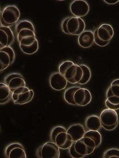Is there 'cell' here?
Returning a JSON list of instances; mask_svg holds the SVG:
<instances>
[{
  "mask_svg": "<svg viewBox=\"0 0 119 158\" xmlns=\"http://www.w3.org/2000/svg\"><path fill=\"white\" fill-rule=\"evenodd\" d=\"M59 72L68 82L72 84H78L83 75V70L79 65L69 60L64 62L60 65Z\"/></svg>",
  "mask_w": 119,
  "mask_h": 158,
  "instance_id": "6da1fadb",
  "label": "cell"
},
{
  "mask_svg": "<svg viewBox=\"0 0 119 158\" xmlns=\"http://www.w3.org/2000/svg\"><path fill=\"white\" fill-rule=\"evenodd\" d=\"M71 147L77 154V158H82L91 154L99 146L94 139L85 135L82 139L73 142Z\"/></svg>",
  "mask_w": 119,
  "mask_h": 158,
  "instance_id": "7a4b0ae2",
  "label": "cell"
},
{
  "mask_svg": "<svg viewBox=\"0 0 119 158\" xmlns=\"http://www.w3.org/2000/svg\"><path fill=\"white\" fill-rule=\"evenodd\" d=\"M51 138L52 142L61 149H68L73 143L67 130L62 126L56 127L52 129Z\"/></svg>",
  "mask_w": 119,
  "mask_h": 158,
  "instance_id": "3957f363",
  "label": "cell"
},
{
  "mask_svg": "<svg viewBox=\"0 0 119 158\" xmlns=\"http://www.w3.org/2000/svg\"><path fill=\"white\" fill-rule=\"evenodd\" d=\"M86 27L83 20L76 16L66 18L62 23V29L65 33L75 36H79L84 31Z\"/></svg>",
  "mask_w": 119,
  "mask_h": 158,
  "instance_id": "277c9868",
  "label": "cell"
},
{
  "mask_svg": "<svg viewBox=\"0 0 119 158\" xmlns=\"http://www.w3.org/2000/svg\"><path fill=\"white\" fill-rule=\"evenodd\" d=\"M20 16V13L17 7L15 5H9L6 7L1 13L0 20L1 26H12L18 22Z\"/></svg>",
  "mask_w": 119,
  "mask_h": 158,
  "instance_id": "5b68a950",
  "label": "cell"
},
{
  "mask_svg": "<svg viewBox=\"0 0 119 158\" xmlns=\"http://www.w3.org/2000/svg\"><path fill=\"white\" fill-rule=\"evenodd\" d=\"M34 93L26 86L15 90L12 94V98L15 104L23 105L30 102L33 98Z\"/></svg>",
  "mask_w": 119,
  "mask_h": 158,
  "instance_id": "8992f818",
  "label": "cell"
},
{
  "mask_svg": "<svg viewBox=\"0 0 119 158\" xmlns=\"http://www.w3.org/2000/svg\"><path fill=\"white\" fill-rule=\"evenodd\" d=\"M36 153L39 158H59L60 156V148L52 142H46L38 149Z\"/></svg>",
  "mask_w": 119,
  "mask_h": 158,
  "instance_id": "52a82bcc",
  "label": "cell"
},
{
  "mask_svg": "<svg viewBox=\"0 0 119 158\" xmlns=\"http://www.w3.org/2000/svg\"><path fill=\"white\" fill-rule=\"evenodd\" d=\"M15 31L18 42L26 36H36L33 24L28 20H22L18 22L15 27Z\"/></svg>",
  "mask_w": 119,
  "mask_h": 158,
  "instance_id": "ba28073f",
  "label": "cell"
},
{
  "mask_svg": "<svg viewBox=\"0 0 119 158\" xmlns=\"http://www.w3.org/2000/svg\"><path fill=\"white\" fill-rule=\"evenodd\" d=\"M19 43L21 50L25 54H34L39 48V43L36 36H26L22 38Z\"/></svg>",
  "mask_w": 119,
  "mask_h": 158,
  "instance_id": "9c48e42d",
  "label": "cell"
},
{
  "mask_svg": "<svg viewBox=\"0 0 119 158\" xmlns=\"http://www.w3.org/2000/svg\"><path fill=\"white\" fill-rule=\"evenodd\" d=\"M15 52L9 46L0 49V70H6L15 60Z\"/></svg>",
  "mask_w": 119,
  "mask_h": 158,
  "instance_id": "30bf717a",
  "label": "cell"
},
{
  "mask_svg": "<svg viewBox=\"0 0 119 158\" xmlns=\"http://www.w3.org/2000/svg\"><path fill=\"white\" fill-rule=\"evenodd\" d=\"M5 84L12 93L17 89L25 87L26 83L22 76L19 73H14L8 75L5 79Z\"/></svg>",
  "mask_w": 119,
  "mask_h": 158,
  "instance_id": "8fae6325",
  "label": "cell"
},
{
  "mask_svg": "<svg viewBox=\"0 0 119 158\" xmlns=\"http://www.w3.org/2000/svg\"><path fill=\"white\" fill-rule=\"evenodd\" d=\"M73 99L76 106H85L91 101L92 95L87 89L78 87L75 92Z\"/></svg>",
  "mask_w": 119,
  "mask_h": 158,
  "instance_id": "7c38bea8",
  "label": "cell"
},
{
  "mask_svg": "<svg viewBox=\"0 0 119 158\" xmlns=\"http://www.w3.org/2000/svg\"><path fill=\"white\" fill-rule=\"evenodd\" d=\"M99 118L102 125L110 127L118 125V116L117 111L114 110L107 108L102 111Z\"/></svg>",
  "mask_w": 119,
  "mask_h": 158,
  "instance_id": "4fadbf2b",
  "label": "cell"
},
{
  "mask_svg": "<svg viewBox=\"0 0 119 158\" xmlns=\"http://www.w3.org/2000/svg\"><path fill=\"white\" fill-rule=\"evenodd\" d=\"M71 12L75 16L81 18L88 14L90 7L88 3L83 0H76L70 4Z\"/></svg>",
  "mask_w": 119,
  "mask_h": 158,
  "instance_id": "5bb4252c",
  "label": "cell"
},
{
  "mask_svg": "<svg viewBox=\"0 0 119 158\" xmlns=\"http://www.w3.org/2000/svg\"><path fill=\"white\" fill-rule=\"evenodd\" d=\"M5 156L7 158H26L25 149L21 144L14 143L10 144L5 150Z\"/></svg>",
  "mask_w": 119,
  "mask_h": 158,
  "instance_id": "9a60e30c",
  "label": "cell"
},
{
  "mask_svg": "<svg viewBox=\"0 0 119 158\" xmlns=\"http://www.w3.org/2000/svg\"><path fill=\"white\" fill-rule=\"evenodd\" d=\"M15 40L13 32L10 27H0V49L9 47Z\"/></svg>",
  "mask_w": 119,
  "mask_h": 158,
  "instance_id": "2e32d148",
  "label": "cell"
},
{
  "mask_svg": "<svg viewBox=\"0 0 119 158\" xmlns=\"http://www.w3.org/2000/svg\"><path fill=\"white\" fill-rule=\"evenodd\" d=\"M49 82L52 89L56 91H60L66 88L68 82L59 72L53 73L51 75Z\"/></svg>",
  "mask_w": 119,
  "mask_h": 158,
  "instance_id": "e0dca14e",
  "label": "cell"
},
{
  "mask_svg": "<svg viewBox=\"0 0 119 158\" xmlns=\"http://www.w3.org/2000/svg\"><path fill=\"white\" fill-rule=\"evenodd\" d=\"M97 29L98 36L104 41H110L114 36V29L108 24H103Z\"/></svg>",
  "mask_w": 119,
  "mask_h": 158,
  "instance_id": "ac0fdd59",
  "label": "cell"
},
{
  "mask_svg": "<svg viewBox=\"0 0 119 158\" xmlns=\"http://www.w3.org/2000/svg\"><path fill=\"white\" fill-rule=\"evenodd\" d=\"M78 42L79 46L84 48L91 47L94 42V33L91 31H85L79 35Z\"/></svg>",
  "mask_w": 119,
  "mask_h": 158,
  "instance_id": "d6986e66",
  "label": "cell"
},
{
  "mask_svg": "<svg viewBox=\"0 0 119 158\" xmlns=\"http://www.w3.org/2000/svg\"><path fill=\"white\" fill-rule=\"evenodd\" d=\"M86 132L84 127L79 124L72 125L67 130V133L70 135L73 142H76L83 138Z\"/></svg>",
  "mask_w": 119,
  "mask_h": 158,
  "instance_id": "ffe728a7",
  "label": "cell"
},
{
  "mask_svg": "<svg viewBox=\"0 0 119 158\" xmlns=\"http://www.w3.org/2000/svg\"><path fill=\"white\" fill-rule=\"evenodd\" d=\"M85 125L86 128L89 131H97L102 127L100 118L95 115H92L86 118Z\"/></svg>",
  "mask_w": 119,
  "mask_h": 158,
  "instance_id": "44dd1931",
  "label": "cell"
},
{
  "mask_svg": "<svg viewBox=\"0 0 119 158\" xmlns=\"http://www.w3.org/2000/svg\"><path fill=\"white\" fill-rule=\"evenodd\" d=\"M105 105L108 108L110 109L116 111L119 109V97L114 95L110 87L107 91Z\"/></svg>",
  "mask_w": 119,
  "mask_h": 158,
  "instance_id": "7402d4cb",
  "label": "cell"
},
{
  "mask_svg": "<svg viewBox=\"0 0 119 158\" xmlns=\"http://www.w3.org/2000/svg\"><path fill=\"white\" fill-rule=\"evenodd\" d=\"M11 92L7 85L5 83H0V104H4L9 102L12 98Z\"/></svg>",
  "mask_w": 119,
  "mask_h": 158,
  "instance_id": "603a6c76",
  "label": "cell"
},
{
  "mask_svg": "<svg viewBox=\"0 0 119 158\" xmlns=\"http://www.w3.org/2000/svg\"><path fill=\"white\" fill-rule=\"evenodd\" d=\"M77 86L69 87L65 91L64 94V98L65 101L68 104L76 106L73 99V96L75 91L78 88Z\"/></svg>",
  "mask_w": 119,
  "mask_h": 158,
  "instance_id": "cb8c5ba5",
  "label": "cell"
},
{
  "mask_svg": "<svg viewBox=\"0 0 119 158\" xmlns=\"http://www.w3.org/2000/svg\"><path fill=\"white\" fill-rule=\"evenodd\" d=\"M79 66L83 70V75L81 80L79 82L78 84L83 85L87 84L91 78V73L90 69L86 65L80 64Z\"/></svg>",
  "mask_w": 119,
  "mask_h": 158,
  "instance_id": "d4e9b609",
  "label": "cell"
},
{
  "mask_svg": "<svg viewBox=\"0 0 119 158\" xmlns=\"http://www.w3.org/2000/svg\"><path fill=\"white\" fill-rule=\"evenodd\" d=\"M85 136L90 137L94 139L97 143L98 146H100L102 142V136L101 134L97 131H88L86 132Z\"/></svg>",
  "mask_w": 119,
  "mask_h": 158,
  "instance_id": "484cf974",
  "label": "cell"
},
{
  "mask_svg": "<svg viewBox=\"0 0 119 158\" xmlns=\"http://www.w3.org/2000/svg\"><path fill=\"white\" fill-rule=\"evenodd\" d=\"M103 158H119V149L112 148L106 151L103 155Z\"/></svg>",
  "mask_w": 119,
  "mask_h": 158,
  "instance_id": "4316f807",
  "label": "cell"
},
{
  "mask_svg": "<svg viewBox=\"0 0 119 158\" xmlns=\"http://www.w3.org/2000/svg\"><path fill=\"white\" fill-rule=\"evenodd\" d=\"M109 87L114 95L119 97V79H116L112 82Z\"/></svg>",
  "mask_w": 119,
  "mask_h": 158,
  "instance_id": "83f0119b",
  "label": "cell"
},
{
  "mask_svg": "<svg viewBox=\"0 0 119 158\" xmlns=\"http://www.w3.org/2000/svg\"><path fill=\"white\" fill-rule=\"evenodd\" d=\"M94 42L100 47H104L108 44L110 41L105 42L99 39L97 35V29L95 30L94 32Z\"/></svg>",
  "mask_w": 119,
  "mask_h": 158,
  "instance_id": "f1b7e54d",
  "label": "cell"
},
{
  "mask_svg": "<svg viewBox=\"0 0 119 158\" xmlns=\"http://www.w3.org/2000/svg\"><path fill=\"white\" fill-rule=\"evenodd\" d=\"M117 125H114V126L110 127H107L102 125V127H103V128H104L105 130L108 131H111L114 130L115 129V128L117 127Z\"/></svg>",
  "mask_w": 119,
  "mask_h": 158,
  "instance_id": "f546056e",
  "label": "cell"
},
{
  "mask_svg": "<svg viewBox=\"0 0 119 158\" xmlns=\"http://www.w3.org/2000/svg\"><path fill=\"white\" fill-rule=\"evenodd\" d=\"M104 2L109 5H114L119 2V0H104Z\"/></svg>",
  "mask_w": 119,
  "mask_h": 158,
  "instance_id": "4dcf8cb0",
  "label": "cell"
}]
</instances>
